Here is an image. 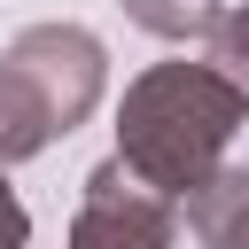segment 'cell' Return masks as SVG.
<instances>
[{
	"instance_id": "obj_1",
	"label": "cell",
	"mask_w": 249,
	"mask_h": 249,
	"mask_svg": "<svg viewBox=\"0 0 249 249\" xmlns=\"http://www.w3.org/2000/svg\"><path fill=\"white\" fill-rule=\"evenodd\" d=\"M241 124H249V93L218 62H156V70H140L124 86L117 163L179 202L210 163H226V148H233Z\"/></svg>"
},
{
	"instance_id": "obj_2",
	"label": "cell",
	"mask_w": 249,
	"mask_h": 249,
	"mask_svg": "<svg viewBox=\"0 0 249 249\" xmlns=\"http://www.w3.org/2000/svg\"><path fill=\"white\" fill-rule=\"evenodd\" d=\"M109 54L86 23H31L0 54V171L47 156L62 132H78L101 109Z\"/></svg>"
},
{
	"instance_id": "obj_3",
	"label": "cell",
	"mask_w": 249,
	"mask_h": 249,
	"mask_svg": "<svg viewBox=\"0 0 249 249\" xmlns=\"http://www.w3.org/2000/svg\"><path fill=\"white\" fill-rule=\"evenodd\" d=\"M171 241H179L171 195H156L117 156L101 171H86V195H78V218H70V249H171Z\"/></svg>"
},
{
	"instance_id": "obj_4",
	"label": "cell",
	"mask_w": 249,
	"mask_h": 249,
	"mask_svg": "<svg viewBox=\"0 0 249 249\" xmlns=\"http://www.w3.org/2000/svg\"><path fill=\"white\" fill-rule=\"evenodd\" d=\"M179 202L202 249H249V163H210Z\"/></svg>"
},
{
	"instance_id": "obj_5",
	"label": "cell",
	"mask_w": 249,
	"mask_h": 249,
	"mask_svg": "<svg viewBox=\"0 0 249 249\" xmlns=\"http://www.w3.org/2000/svg\"><path fill=\"white\" fill-rule=\"evenodd\" d=\"M124 16L140 31H156V39H210L226 0H124Z\"/></svg>"
},
{
	"instance_id": "obj_6",
	"label": "cell",
	"mask_w": 249,
	"mask_h": 249,
	"mask_svg": "<svg viewBox=\"0 0 249 249\" xmlns=\"http://www.w3.org/2000/svg\"><path fill=\"white\" fill-rule=\"evenodd\" d=\"M210 62L249 93V0H233V8L218 16V31H210Z\"/></svg>"
},
{
	"instance_id": "obj_7",
	"label": "cell",
	"mask_w": 249,
	"mask_h": 249,
	"mask_svg": "<svg viewBox=\"0 0 249 249\" xmlns=\"http://www.w3.org/2000/svg\"><path fill=\"white\" fill-rule=\"evenodd\" d=\"M23 241H31V210H23L16 187L0 179V249H23Z\"/></svg>"
}]
</instances>
